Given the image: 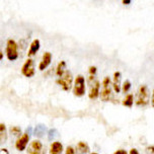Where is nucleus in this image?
Masks as SVG:
<instances>
[{"label":"nucleus","instance_id":"obj_1","mask_svg":"<svg viewBox=\"0 0 154 154\" xmlns=\"http://www.w3.org/2000/svg\"><path fill=\"white\" fill-rule=\"evenodd\" d=\"M86 92V80L85 77L81 74H78L74 79L73 94L76 97H82Z\"/></svg>","mask_w":154,"mask_h":154},{"label":"nucleus","instance_id":"obj_2","mask_svg":"<svg viewBox=\"0 0 154 154\" xmlns=\"http://www.w3.org/2000/svg\"><path fill=\"white\" fill-rule=\"evenodd\" d=\"M112 80L111 77L106 76L103 78V83L100 86V100L103 101H109L111 100L112 96Z\"/></svg>","mask_w":154,"mask_h":154},{"label":"nucleus","instance_id":"obj_3","mask_svg":"<svg viewBox=\"0 0 154 154\" xmlns=\"http://www.w3.org/2000/svg\"><path fill=\"white\" fill-rule=\"evenodd\" d=\"M5 53H6V57L9 61H15L18 58V45L14 40L12 38L7 40Z\"/></svg>","mask_w":154,"mask_h":154},{"label":"nucleus","instance_id":"obj_4","mask_svg":"<svg viewBox=\"0 0 154 154\" xmlns=\"http://www.w3.org/2000/svg\"><path fill=\"white\" fill-rule=\"evenodd\" d=\"M57 84L61 86V88L65 91H69L73 85V76L70 71H65L61 77L57 79Z\"/></svg>","mask_w":154,"mask_h":154},{"label":"nucleus","instance_id":"obj_5","mask_svg":"<svg viewBox=\"0 0 154 154\" xmlns=\"http://www.w3.org/2000/svg\"><path fill=\"white\" fill-rule=\"evenodd\" d=\"M149 103V91L146 85H141L139 87L138 93H137L136 104L139 106H145Z\"/></svg>","mask_w":154,"mask_h":154},{"label":"nucleus","instance_id":"obj_6","mask_svg":"<svg viewBox=\"0 0 154 154\" xmlns=\"http://www.w3.org/2000/svg\"><path fill=\"white\" fill-rule=\"evenodd\" d=\"M29 139H31V135H29V131H26L24 133H23L17 139H16L15 149L19 151V152L24 151L29 144Z\"/></svg>","mask_w":154,"mask_h":154},{"label":"nucleus","instance_id":"obj_7","mask_svg":"<svg viewBox=\"0 0 154 154\" xmlns=\"http://www.w3.org/2000/svg\"><path fill=\"white\" fill-rule=\"evenodd\" d=\"M26 154H46L43 143L38 139L32 140L26 148Z\"/></svg>","mask_w":154,"mask_h":154},{"label":"nucleus","instance_id":"obj_8","mask_svg":"<svg viewBox=\"0 0 154 154\" xmlns=\"http://www.w3.org/2000/svg\"><path fill=\"white\" fill-rule=\"evenodd\" d=\"M35 62L32 58H27L26 61L23 63V67H21V74L23 76L31 78L35 75Z\"/></svg>","mask_w":154,"mask_h":154},{"label":"nucleus","instance_id":"obj_9","mask_svg":"<svg viewBox=\"0 0 154 154\" xmlns=\"http://www.w3.org/2000/svg\"><path fill=\"white\" fill-rule=\"evenodd\" d=\"M52 63V54L50 52H45L43 54L42 60H41L40 64H38V69L41 71H45Z\"/></svg>","mask_w":154,"mask_h":154},{"label":"nucleus","instance_id":"obj_10","mask_svg":"<svg viewBox=\"0 0 154 154\" xmlns=\"http://www.w3.org/2000/svg\"><path fill=\"white\" fill-rule=\"evenodd\" d=\"M100 83L98 80H95L93 81V84L91 85V88L89 90V93H88V97L90 100H96V98L100 96Z\"/></svg>","mask_w":154,"mask_h":154},{"label":"nucleus","instance_id":"obj_11","mask_svg":"<svg viewBox=\"0 0 154 154\" xmlns=\"http://www.w3.org/2000/svg\"><path fill=\"white\" fill-rule=\"evenodd\" d=\"M40 48H41L40 40L35 38V40H34L31 43V45H29V51H27V57L31 58L32 56H35V55L38 52V50H40Z\"/></svg>","mask_w":154,"mask_h":154},{"label":"nucleus","instance_id":"obj_12","mask_svg":"<svg viewBox=\"0 0 154 154\" xmlns=\"http://www.w3.org/2000/svg\"><path fill=\"white\" fill-rule=\"evenodd\" d=\"M121 72H119V71H116V72L114 73V79H112V89H114L115 92L119 93L121 92Z\"/></svg>","mask_w":154,"mask_h":154},{"label":"nucleus","instance_id":"obj_13","mask_svg":"<svg viewBox=\"0 0 154 154\" xmlns=\"http://www.w3.org/2000/svg\"><path fill=\"white\" fill-rule=\"evenodd\" d=\"M63 151H64V146L62 143L59 141H54L50 146L49 154H62Z\"/></svg>","mask_w":154,"mask_h":154},{"label":"nucleus","instance_id":"obj_14","mask_svg":"<svg viewBox=\"0 0 154 154\" xmlns=\"http://www.w3.org/2000/svg\"><path fill=\"white\" fill-rule=\"evenodd\" d=\"M75 151L78 154H87V153H89L90 148H89L88 144H87L86 142L80 141V142L77 143Z\"/></svg>","mask_w":154,"mask_h":154},{"label":"nucleus","instance_id":"obj_15","mask_svg":"<svg viewBox=\"0 0 154 154\" xmlns=\"http://www.w3.org/2000/svg\"><path fill=\"white\" fill-rule=\"evenodd\" d=\"M34 135L37 138H42V137L45 136V134L47 133V128L45 125L43 124H38V125L35 126V128L34 129Z\"/></svg>","mask_w":154,"mask_h":154},{"label":"nucleus","instance_id":"obj_16","mask_svg":"<svg viewBox=\"0 0 154 154\" xmlns=\"http://www.w3.org/2000/svg\"><path fill=\"white\" fill-rule=\"evenodd\" d=\"M6 140H7V129L5 124L1 123L0 124V144H3Z\"/></svg>","mask_w":154,"mask_h":154},{"label":"nucleus","instance_id":"obj_17","mask_svg":"<svg viewBox=\"0 0 154 154\" xmlns=\"http://www.w3.org/2000/svg\"><path fill=\"white\" fill-rule=\"evenodd\" d=\"M65 71H66V62L62 60V61H60L59 63H58V65H57V68H56L57 76L61 77L63 74L65 73Z\"/></svg>","mask_w":154,"mask_h":154},{"label":"nucleus","instance_id":"obj_18","mask_svg":"<svg viewBox=\"0 0 154 154\" xmlns=\"http://www.w3.org/2000/svg\"><path fill=\"white\" fill-rule=\"evenodd\" d=\"M134 103V95L133 94H127L125 96L123 100V106H126V108H132Z\"/></svg>","mask_w":154,"mask_h":154},{"label":"nucleus","instance_id":"obj_19","mask_svg":"<svg viewBox=\"0 0 154 154\" xmlns=\"http://www.w3.org/2000/svg\"><path fill=\"white\" fill-rule=\"evenodd\" d=\"M9 133L12 135V136H14L16 137V138H18L19 136H20L21 134V129L18 127V126H12L11 128H10V130H9Z\"/></svg>","mask_w":154,"mask_h":154},{"label":"nucleus","instance_id":"obj_20","mask_svg":"<svg viewBox=\"0 0 154 154\" xmlns=\"http://www.w3.org/2000/svg\"><path fill=\"white\" fill-rule=\"evenodd\" d=\"M131 87H132V84H131V82L129 81V80H126V81H124V83L122 85V90H123V92H125V93H127L129 90L131 89Z\"/></svg>","mask_w":154,"mask_h":154},{"label":"nucleus","instance_id":"obj_21","mask_svg":"<svg viewBox=\"0 0 154 154\" xmlns=\"http://www.w3.org/2000/svg\"><path fill=\"white\" fill-rule=\"evenodd\" d=\"M96 73H97V68L95 66H90L88 69V74L90 76H95Z\"/></svg>","mask_w":154,"mask_h":154},{"label":"nucleus","instance_id":"obj_22","mask_svg":"<svg viewBox=\"0 0 154 154\" xmlns=\"http://www.w3.org/2000/svg\"><path fill=\"white\" fill-rule=\"evenodd\" d=\"M57 135V131L55 130V129H51V130H49L48 132V137L49 139H53L55 136Z\"/></svg>","mask_w":154,"mask_h":154},{"label":"nucleus","instance_id":"obj_23","mask_svg":"<svg viewBox=\"0 0 154 154\" xmlns=\"http://www.w3.org/2000/svg\"><path fill=\"white\" fill-rule=\"evenodd\" d=\"M75 148H73L72 146H68L65 150V154H75Z\"/></svg>","mask_w":154,"mask_h":154},{"label":"nucleus","instance_id":"obj_24","mask_svg":"<svg viewBox=\"0 0 154 154\" xmlns=\"http://www.w3.org/2000/svg\"><path fill=\"white\" fill-rule=\"evenodd\" d=\"M114 154H128V152L125 149H119V150L116 151Z\"/></svg>","mask_w":154,"mask_h":154},{"label":"nucleus","instance_id":"obj_25","mask_svg":"<svg viewBox=\"0 0 154 154\" xmlns=\"http://www.w3.org/2000/svg\"><path fill=\"white\" fill-rule=\"evenodd\" d=\"M0 154H9V151H8L6 148H1V149H0Z\"/></svg>","mask_w":154,"mask_h":154},{"label":"nucleus","instance_id":"obj_26","mask_svg":"<svg viewBox=\"0 0 154 154\" xmlns=\"http://www.w3.org/2000/svg\"><path fill=\"white\" fill-rule=\"evenodd\" d=\"M129 154H139V151L137 150L136 148H132L130 150V152H129Z\"/></svg>","mask_w":154,"mask_h":154},{"label":"nucleus","instance_id":"obj_27","mask_svg":"<svg viewBox=\"0 0 154 154\" xmlns=\"http://www.w3.org/2000/svg\"><path fill=\"white\" fill-rule=\"evenodd\" d=\"M132 2V0H122V3L124 5H129Z\"/></svg>","mask_w":154,"mask_h":154},{"label":"nucleus","instance_id":"obj_28","mask_svg":"<svg viewBox=\"0 0 154 154\" xmlns=\"http://www.w3.org/2000/svg\"><path fill=\"white\" fill-rule=\"evenodd\" d=\"M151 106L154 108V89H153V92H152V96H151Z\"/></svg>","mask_w":154,"mask_h":154},{"label":"nucleus","instance_id":"obj_29","mask_svg":"<svg viewBox=\"0 0 154 154\" xmlns=\"http://www.w3.org/2000/svg\"><path fill=\"white\" fill-rule=\"evenodd\" d=\"M2 59H3V52L0 50V60H2Z\"/></svg>","mask_w":154,"mask_h":154},{"label":"nucleus","instance_id":"obj_30","mask_svg":"<svg viewBox=\"0 0 154 154\" xmlns=\"http://www.w3.org/2000/svg\"><path fill=\"white\" fill-rule=\"evenodd\" d=\"M149 150H150V151H152V152L154 153V147H149Z\"/></svg>","mask_w":154,"mask_h":154},{"label":"nucleus","instance_id":"obj_31","mask_svg":"<svg viewBox=\"0 0 154 154\" xmlns=\"http://www.w3.org/2000/svg\"><path fill=\"white\" fill-rule=\"evenodd\" d=\"M90 154H98V153H96V152H92V153H90Z\"/></svg>","mask_w":154,"mask_h":154}]
</instances>
